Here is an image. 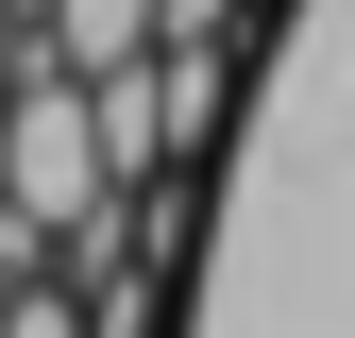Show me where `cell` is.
<instances>
[{
  "label": "cell",
  "instance_id": "cell-4",
  "mask_svg": "<svg viewBox=\"0 0 355 338\" xmlns=\"http://www.w3.org/2000/svg\"><path fill=\"white\" fill-rule=\"evenodd\" d=\"M0 305H17V271H0Z\"/></svg>",
  "mask_w": 355,
  "mask_h": 338
},
{
  "label": "cell",
  "instance_id": "cell-3",
  "mask_svg": "<svg viewBox=\"0 0 355 338\" xmlns=\"http://www.w3.org/2000/svg\"><path fill=\"white\" fill-rule=\"evenodd\" d=\"M34 84V0H0V102Z\"/></svg>",
  "mask_w": 355,
  "mask_h": 338
},
{
  "label": "cell",
  "instance_id": "cell-1",
  "mask_svg": "<svg viewBox=\"0 0 355 338\" xmlns=\"http://www.w3.org/2000/svg\"><path fill=\"white\" fill-rule=\"evenodd\" d=\"M119 220V169H102V102H85V84H51L34 68L17 102H0V237H102Z\"/></svg>",
  "mask_w": 355,
  "mask_h": 338
},
{
  "label": "cell",
  "instance_id": "cell-2",
  "mask_svg": "<svg viewBox=\"0 0 355 338\" xmlns=\"http://www.w3.org/2000/svg\"><path fill=\"white\" fill-rule=\"evenodd\" d=\"M0 338H102V321H85V305H68V271H51V287H17V305H0Z\"/></svg>",
  "mask_w": 355,
  "mask_h": 338
}]
</instances>
